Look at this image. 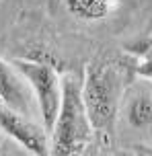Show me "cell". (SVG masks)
<instances>
[{
	"mask_svg": "<svg viewBox=\"0 0 152 156\" xmlns=\"http://www.w3.org/2000/svg\"><path fill=\"white\" fill-rule=\"evenodd\" d=\"M123 74L113 64H88L82 78V99L93 132L105 142L113 140L119 103L123 94Z\"/></svg>",
	"mask_w": 152,
	"mask_h": 156,
	"instance_id": "1",
	"label": "cell"
},
{
	"mask_svg": "<svg viewBox=\"0 0 152 156\" xmlns=\"http://www.w3.org/2000/svg\"><path fill=\"white\" fill-rule=\"evenodd\" d=\"M49 136H51L49 156H80L95 136L82 99V80L74 74L62 76L60 109Z\"/></svg>",
	"mask_w": 152,
	"mask_h": 156,
	"instance_id": "2",
	"label": "cell"
},
{
	"mask_svg": "<svg viewBox=\"0 0 152 156\" xmlns=\"http://www.w3.org/2000/svg\"><path fill=\"white\" fill-rule=\"evenodd\" d=\"M12 66L29 82L33 94L37 99L41 125L45 127L48 133H51L58 109H60V99H62V76L56 72L54 66L39 62V60L19 58V60H12Z\"/></svg>",
	"mask_w": 152,
	"mask_h": 156,
	"instance_id": "3",
	"label": "cell"
},
{
	"mask_svg": "<svg viewBox=\"0 0 152 156\" xmlns=\"http://www.w3.org/2000/svg\"><path fill=\"white\" fill-rule=\"evenodd\" d=\"M0 127L31 154L49 156L51 152V140L45 127L33 121L31 117L21 115L19 111L6 107L4 103H0Z\"/></svg>",
	"mask_w": 152,
	"mask_h": 156,
	"instance_id": "4",
	"label": "cell"
},
{
	"mask_svg": "<svg viewBox=\"0 0 152 156\" xmlns=\"http://www.w3.org/2000/svg\"><path fill=\"white\" fill-rule=\"evenodd\" d=\"M0 97L6 107L19 111L21 115L33 119L35 113H39L37 99H35L29 82L12 64H8L2 58H0Z\"/></svg>",
	"mask_w": 152,
	"mask_h": 156,
	"instance_id": "5",
	"label": "cell"
},
{
	"mask_svg": "<svg viewBox=\"0 0 152 156\" xmlns=\"http://www.w3.org/2000/svg\"><path fill=\"white\" fill-rule=\"evenodd\" d=\"M66 6L76 19L103 21L117 8V0H66Z\"/></svg>",
	"mask_w": 152,
	"mask_h": 156,
	"instance_id": "6",
	"label": "cell"
},
{
	"mask_svg": "<svg viewBox=\"0 0 152 156\" xmlns=\"http://www.w3.org/2000/svg\"><path fill=\"white\" fill-rule=\"evenodd\" d=\"M125 117L134 127H150L152 125V97L138 93L129 99L125 107Z\"/></svg>",
	"mask_w": 152,
	"mask_h": 156,
	"instance_id": "7",
	"label": "cell"
},
{
	"mask_svg": "<svg viewBox=\"0 0 152 156\" xmlns=\"http://www.w3.org/2000/svg\"><path fill=\"white\" fill-rule=\"evenodd\" d=\"M152 47V39L150 37H140L136 41V43H132V45H125V49H128L132 55H138V58H142V55L148 51Z\"/></svg>",
	"mask_w": 152,
	"mask_h": 156,
	"instance_id": "8",
	"label": "cell"
},
{
	"mask_svg": "<svg viewBox=\"0 0 152 156\" xmlns=\"http://www.w3.org/2000/svg\"><path fill=\"white\" fill-rule=\"evenodd\" d=\"M136 74L142 78H148L152 80V55H144V58H140L136 64Z\"/></svg>",
	"mask_w": 152,
	"mask_h": 156,
	"instance_id": "9",
	"label": "cell"
},
{
	"mask_svg": "<svg viewBox=\"0 0 152 156\" xmlns=\"http://www.w3.org/2000/svg\"><path fill=\"white\" fill-rule=\"evenodd\" d=\"M138 156H152V146H136Z\"/></svg>",
	"mask_w": 152,
	"mask_h": 156,
	"instance_id": "10",
	"label": "cell"
},
{
	"mask_svg": "<svg viewBox=\"0 0 152 156\" xmlns=\"http://www.w3.org/2000/svg\"><path fill=\"white\" fill-rule=\"evenodd\" d=\"M144 55H152V47H150V49H148V51H146ZM144 55H142V58H144Z\"/></svg>",
	"mask_w": 152,
	"mask_h": 156,
	"instance_id": "11",
	"label": "cell"
},
{
	"mask_svg": "<svg viewBox=\"0 0 152 156\" xmlns=\"http://www.w3.org/2000/svg\"><path fill=\"white\" fill-rule=\"evenodd\" d=\"M88 156H97V154H95V152H90V154H88Z\"/></svg>",
	"mask_w": 152,
	"mask_h": 156,
	"instance_id": "12",
	"label": "cell"
},
{
	"mask_svg": "<svg viewBox=\"0 0 152 156\" xmlns=\"http://www.w3.org/2000/svg\"><path fill=\"white\" fill-rule=\"evenodd\" d=\"M0 103H2V97H0Z\"/></svg>",
	"mask_w": 152,
	"mask_h": 156,
	"instance_id": "13",
	"label": "cell"
}]
</instances>
